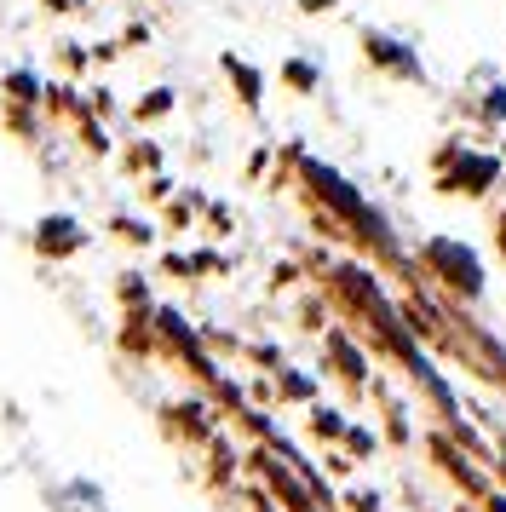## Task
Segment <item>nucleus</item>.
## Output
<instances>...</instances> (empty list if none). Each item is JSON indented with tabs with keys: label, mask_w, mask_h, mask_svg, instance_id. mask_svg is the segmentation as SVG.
Instances as JSON below:
<instances>
[{
	"label": "nucleus",
	"mask_w": 506,
	"mask_h": 512,
	"mask_svg": "<svg viewBox=\"0 0 506 512\" xmlns=\"http://www.w3.org/2000/svg\"><path fill=\"white\" fill-rule=\"evenodd\" d=\"M432 162H437V190H449V196H483V190L501 185L506 156L472 150V144H443Z\"/></svg>",
	"instance_id": "f257e3e1"
},
{
	"label": "nucleus",
	"mask_w": 506,
	"mask_h": 512,
	"mask_svg": "<svg viewBox=\"0 0 506 512\" xmlns=\"http://www.w3.org/2000/svg\"><path fill=\"white\" fill-rule=\"evenodd\" d=\"M363 58L374 64L380 75H391V81H426V70H420V58H414L409 41H397V35H386V29H363Z\"/></svg>",
	"instance_id": "f03ea898"
},
{
	"label": "nucleus",
	"mask_w": 506,
	"mask_h": 512,
	"mask_svg": "<svg viewBox=\"0 0 506 512\" xmlns=\"http://www.w3.org/2000/svg\"><path fill=\"white\" fill-rule=\"evenodd\" d=\"M426 259H432L437 277L455 282L460 294H483V265H478V254H472L466 242H449V236H437V242H426Z\"/></svg>",
	"instance_id": "7ed1b4c3"
},
{
	"label": "nucleus",
	"mask_w": 506,
	"mask_h": 512,
	"mask_svg": "<svg viewBox=\"0 0 506 512\" xmlns=\"http://www.w3.org/2000/svg\"><path fill=\"white\" fill-rule=\"evenodd\" d=\"M75 242H81V236H75L69 219H46V225H41V248H46V254H64V248H75Z\"/></svg>",
	"instance_id": "20e7f679"
},
{
	"label": "nucleus",
	"mask_w": 506,
	"mask_h": 512,
	"mask_svg": "<svg viewBox=\"0 0 506 512\" xmlns=\"http://www.w3.org/2000/svg\"><path fill=\"white\" fill-rule=\"evenodd\" d=\"M282 81H288V87H294V93H317V64H305V58H288V64H282Z\"/></svg>",
	"instance_id": "39448f33"
},
{
	"label": "nucleus",
	"mask_w": 506,
	"mask_h": 512,
	"mask_svg": "<svg viewBox=\"0 0 506 512\" xmlns=\"http://www.w3.org/2000/svg\"><path fill=\"white\" fill-rule=\"evenodd\" d=\"M230 81H236V93H242V104H259V70H248L242 58H225Z\"/></svg>",
	"instance_id": "423d86ee"
},
{
	"label": "nucleus",
	"mask_w": 506,
	"mask_h": 512,
	"mask_svg": "<svg viewBox=\"0 0 506 512\" xmlns=\"http://www.w3.org/2000/svg\"><path fill=\"white\" fill-rule=\"evenodd\" d=\"M478 110H483V121H489V127H501V121H506V87H489Z\"/></svg>",
	"instance_id": "0eeeda50"
},
{
	"label": "nucleus",
	"mask_w": 506,
	"mask_h": 512,
	"mask_svg": "<svg viewBox=\"0 0 506 512\" xmlns=\"http://www.w3.org/2000/svg\"><path fill=\"white\" fill-rule=\"evenodd\" d=\"M167 110H173V93H156V98H144V104H138V116H144V121L167 116Z\"/></svg>",
	"instance_id": "6e6552de"
},
{
	"label": "nucleus",
	"mask_w": 506,
	"mask_h": 512,
	"mask_svg": "<svg viewBox=\"0 0 506 512\" xmlns=\"http://www.w3.org/2000/svg\"><path fill=\"white\" fill-rule=\"evenodd\" d=\"M334 6H340V0H299V12H311V18H317V12H334Z\"/></svg>",
	"instance_id": "1a4fd4ad"
},
{
	"label": "nucleus",
	"mask_w": 506,
	"mask_h": 512,
	"mask_svg": "<svg viewBox=\"0 0 506 512\" xmlns=\"http://www.w3.org/2000/svg\"><path fill=\"white\" fill-rule=\"evenodd\" d=\"M495 236H501V259H506V202H501V213H495Z\"/></svg>",
	"instance_id": "9d476101"
}]
</instances>
